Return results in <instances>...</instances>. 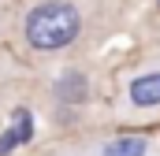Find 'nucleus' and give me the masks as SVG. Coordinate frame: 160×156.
<instances>
[{"mask_svg": "<svg viewBox=\"0 0 160 156\" xmlns=\"http://www.w3.org/2000/svg\"><path fill=\"white\" fill-rule=\"evenodd\" d=\"M38 156H63V149H52V153H38Z\"/></svg>", "mask_w": 160, "mask_h": 156, "instance_id": "nucleus-7", "label": "nucleus"}, {"mask_svg": "<svg viewBox=\"0 0 160 156\" xmlns=\"http://www.w3.org/2000/svg\"><path fill=\"white\" fill-rule=\"evenodd\" d=\"M82 11L75 0H38L26 15H22V45L38 56L63 52L82 37Z\"/></svg>", "mask_w": 160, "mask_h": 156, "instance_id": "nucleus-1", "label": "nucleus"}, {"mask_svg": "<svg viewBox=\"0 0 160 156\" xmlns=\"http://www.w3.org/2000/svg\"><path fill=\"white\" fill-rule=\"evenodd\" d=\"M34 138H38V115H34V108L30 104H15L8 112V119H4V126H0V156L22 153Z\"/></svg>", "mask_w": 160, "mask_h": 156, "instance_id": "nucleus-3", "label": "nucleus"}, {"mask_svg": "<svg viewBox=\"0 0 160 156\" xmlns=\"http://www.w3.org/2000/svg\"><path fill=\"white\" fill-rule=\"evenodd\" d=\"M52 97H56L60 104H67V108L86 104V100H89V78H86V71H75V67L60 71L56 82H52Z\"/></svg>", "mask_w": 160, "mask_h": 156, "instance_id": "nucleus-5", "label": "nucleus"}, {"mask_svg": "<svg viewBox=\"0 0 160 156\" xmlns=\"http://www.w3.org/2000/svg\"><path fill=\"white\" fill-rule=\"evenodd\" d=\"M15 75H19L15 60L0 52V119H8V112H11V108H8V93H11V85H15Z\"/></svg>", "mask_w": 160, "mask_h": 156, "instance_id": "nucleus-6", "label": "nucleus"}, {"mask_svg": "<svg viewBox=\"0 0 160 156\" xmlns=\"http://www.w3.org/2000/svg\"><path fill=\"white\" fill-rule=\"evenodd\" d=\"M63 156H160V141L149 134H108L63 145Z\"/></svg>", "mask_w": 160, "mask_h": 156, "instance_id": "nucleus-2", "label": "nucleus"}, {"mask_svg": "<svg viewBox=\"0 0 160 156\" xmlns=\"http://www.w3.org/2000/svg\"><path fill=\"white\" fill-rule=\"evenodd\" d=\"M123 108L130 112L160 108V67H142L123 82Z\"/></svg>", "mask_w": 160, "mask_h": 156, "instance_id": "nucleus-4", "label": "nucleus"}]
</instances>
